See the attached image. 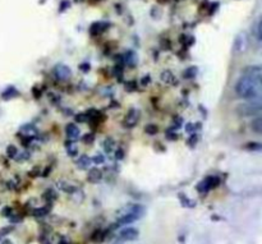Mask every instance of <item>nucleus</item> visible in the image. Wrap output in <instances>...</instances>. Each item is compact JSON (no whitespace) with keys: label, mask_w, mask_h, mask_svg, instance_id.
Wrapping results in <instances>:
<instances>
[{"label":"nucleus","mask_w":262,"mask_h":244,"mask_svg":"<svg viewBox=\"0 0 262 244\" xmlns=\"http://www.w3.org/2000/svg\"><path fill=\"white\" fill-rule=\"evenodd\" d=\"M161 78H163L164 82H166V83H176L177 79L174 78V76L171 74V72L169 71H165L163 74H161Z\"/></svg>","instance_id":"obj_11"},{"label":"nucleus","mask_w":262,"mask_h":244,"mask_svg":"<svg viewBox=\"0 0 262 244\" xmlns=\"http://www.w3.org/2000/svg\"><path fill=\"white\" fill-rule=\"evenodd\" d=\"M251 128H252V130L256 133V135L262 136V117L256 118V119L252 122V124H251Z\"/></svg>","instance_id":"obj_9"},{"label":"nucleus","mask_w":262,"mask_h":244,"mask_svg":"<svg viewBox=\"0 0 262 244\" xmlns=\"http://www.w3.org/2000/svg\"><path fill=\"white\" fill-rule=\"evenodd\" d=\"M8 153H9L10 158H14L15 153H17V150H15V147H13V146H10V147L8 148Z\"/></svg>","instance_id":"obj_16"},{"label":"nucleus","mask_w":262,"mask_h":244,"mask_svg":"<svg viewBox=\"0 0 262 244\" xmlns=\"http://www.w3.org/2000/svg\"><path fill=\"white\" fill-rule=\"evenodd\" d=\"M214 183H216V179L210 176V178H206L205 181H202L201 183H200V186L197 187V189H199L200 192H207L209 189H211L212 187L215 186Z\"/></svg>","instance_id":"obj_6"},{"label":"nucleus","mask_w":262,"mask_h":244,"mask_svg":"<svg viewBox=\"0 0 262 244\" xmlns=\"http://www.w3.org/2000/svg\"><path fill=\"white\" fill-rule=\"evenodd\" d=\"M138 118H140V113H138V110L136 109L130 110V112L127 114V117H125V120H124L125 125H127V127H133V125L138 122Z\"/></svg>","instance_id":"obj_5"},{"label":"nucleus","mask_w":262,"mask_h":244,"mask_svg":"<svg viewBox=\"0 0 262 244\" xmlns=\"http://www.w3.org/2000/svg\"><path fill=\"white\" fill-rule=\"evenodd\" d=\"M15 95H17V91H15L13 87H10V88H8L7 91L3 92V97H4V99H9V97L15 96Z\"/></svg>","instance_id":"obj_13"},{"label":"nucleus","mask_w":262,"mask_h":244,"mask_svg":"<svg viewBox=\"0 0 262 244\" xmlns=\"http://www.w3.org/2000/svg\"><path fill=\"white\" fill-rule=\"evenodd\" d=\"M101 178V173L99 170H91V174L89 175V179L92 182H97Z\"/></svg>","instance_id":"obj_12"},{"label":"nucleus","mask_w":262,"mask_h":244,"mask_svg":"<svg viewBox=\"0 0 262 244\" xmlns=\"http://www.w3.org/2000/svg\"><path fill=\"white\" fill-rule=\"evenodd\" d=\"M256 33H257V37L258 40L262 41V19L258 22V26H257V31H256Z\"/></svg>","instance_id":"obj_15"},{"label":"nucleus","mask_w":262,"mask_h":244,"mask_svg":"<svg viewBox=\"0 0 262 244\" xmlns=\"http://www.w3.org/2000/svg\"><path fill=\"white\" fill-rule=\"evenodd\" d=\"M66 132H67V136H68L71 140H77V138L81 136V130H79V128L77 127L76 124H69L67 125L66 128Z\"/></svg>","instance_id":"obj_7"},{"label":"nucleus","mask_w":262,"mask_h":244,"mask_svg":"<svg viewBox=\"0 0 262 244\" xmlns=\"http://www.w3.org/2000/svg\"><path fill=\"white\" fill-rule=\"evenodd\" d=\"M54 73H55L56 78L64 81V79H68L69 77H71L72 72L71 69L67 65H64V64H59V65H56L55 69H54Z\"/></svg>","instance_id":"obj_4"},{"label":"nucleus","mask_w":262,"mask_h":244,"mask_svg":"<svg viewBox=\"0 0 262 244\" xmlns=\"http://www.w3.org/2000/svg\"><path fill=\"white\" fill-rule=\"evenodd\" d=\"M146 133H147V135H156V133H158V127L154 124L147 125V127H146Z\"/></svg>","instance_id":"obj_14"},{"label":"nucleus","mask_w":262,"mask_h":244,"mask_svg":"<svg viewBox=\"0 0 262 244\" xmlns=\"http://www.w3.org/2000/svg\"><path fill=\"white\" fill-rule=\"evenodd\" d=\"M238 114L243 115V117H251V115H256L262 112V95L253 99L247 100V102H243L238 106L237 109Z\"/></svg>","instance_id":"obj_2"},{"label":"nucleus","mask_w":262,"mask_h":244,"mask_svg":"<svg viewBox=\"0 0 262 244\" xmlns=\"http://www.w3.org/2000/svg\"><path fill=\"white\" fill-rule=\"evenodd\" d=\"M124 60L128 65L135 66L136 64H137L138 58H137V55H136L135 51H128V53L124 55Z\"/></svg>","instance_id":"obj_8"},{"label":"nucleus","mask_w":262,"mask_h":244,"mask_svg":"<svg viewBox=\"0 0 262 244\" xmlns=\"http://www.w3.org/2000/svg\"><path fill=\"white\" fill-rule=\"evenodd\" d=\"M140 235L138 230L136 228H125V229L120 230L119 238L125 242H130V240H136Z\"/></svg>","instance_id":"obj_3"},{"label":"nucleus","mask_w":262,"mask_h":244,"mask_svg":"<svg viewBox=\"0 0 262 244\" xmlns=\"http://www.w3.org/2000/svg\"><path fill=\"white\" fill-rule=\"evenodd\" d=\"M77 165L81 169L90 168V165H91V159L87 158V156H81V158L78 159V161H77Z\"/></svg>","instance_id":"obj_10"},{"label":"nucleus","mask_w":262,"mask_h":244,"mask_svg":"<svg viewBox=\"0 0 262 244\" xmlns=\"http://www.w3.org/2000/svg\"><path fill=\"white\" fill-rule=\"evenodd\" d=\"M235 92L245 100L262 95V66H253L246 71L235 84Z\"/></svg>","instance_id":"obj_1"},{"label":"nucleus","mask_w":262,"mask_h":244,"mask_svg":"<svg viewBox=\"0 0 262 244\" xmlns=\"http://www.w3.org/2000/svg\"><path fill=\"white\" fill-rule=\"evenodd\" d=\"M94 161L96 164H101V163H104V158H102V156H100V155H97L96 158L94 159Z\"/></svg>","instance_id":"obj_17"}]
</instances>
